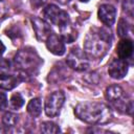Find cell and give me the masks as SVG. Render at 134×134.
Wrapping results in <instances>:
<instances>
[{
	"mask_svg": "<svg viewBox=\"0 0 134 134\" xmlns=\"http://www.w3.org/2000/svg\"><path fill=\"white\" fill-rule=\"evenodd\" d=\"M75 116L90 125H103L112 119V111L109 106L99 102H83L74 108Z\"/></svg>",
	"mask_w": 134,
	"mask_h": 134,
	"instance_id": "1",
	"label": "cell"
},
{
	"mask_svg": "<svg viewBox=\"0 0 134 134\" xmlns=\"http://www.w3.org/2000/svg\"><path fill=\"white\" fill-rule=\"evenodd\" d=\"M111 43L112 35L108 28L94 27L90 29L85 38L84 50L86 54L92 58L102 59L111 47Z\"/></svg>",
	"mask_w": 134,
	"mask_h": 134,
	"instance_id": "2",
	"label": "cell"
},
{
	"mask_svg": "<svg viewBox=\"0 0 134 134\" xmlns=\"http://www.w3.org/2000/svg\"><path fill=\"white\" fill-rule=\"evenodd\" d=\"M15 64L24 72L34 74L38 71L43 61L35 49L25 48L19 50L15 55Z\"/></svg>",
	"mask_w": 134,
	"mask_h": 134,
	"instance_id": "3",
	"label": "cell"
},
{
	"mask_svg": "<svg viewBox=\"0 0 134 134\" xmlns=\"http://www.w3.org/2000/svg\"><path fill=\"white\" fill-rule=\"evenodd\" d=\"M43 14H44V17L53 25L58 26L60 29L65 27L66 25L70 24V21H69V16L68 14L59 8V6L54 5V4H49L47 5L44 10H43Z\"/></svg>",
	"mask_w": 134,
	"mask_h": 134,
	"instance_id": "4",
	"label": "cell"
},
{
	"mask_svg": "<svg viewBox=\"0 0 134 134\" xmlns=\"http://www.w3.org/2000/svg\"><path fill=\"white\" fill-rule=\"evenodd\" d=\"M67 65L76 71H84L87 70L90 62L85 51L81 50L79 47H74L70 50L66 59Z\"/></svg>",
	"mask_w": 134,
	"mask_h": 134,
	"instance_id": "5",
	"label": "cell"
},
{
	"mask_svg": "<svg viewBox=\"0 0 134 134\" xmlns=\"http://www.w3.org/2000/svg\"><path fill=\"white\" fill-rule=\"evenodd\" d=\"M65 102V94L63 91H54L49 96H47L45 100L44 110L47 116L54 117L60 113L61 108L63 107Z\"/></svg>",
	"mask_w": 134,
	"mask_h": 134,
	"instance_id": "6",
	"label": "cell"
},
{
	"mask_svg": "<svg viewBox=\"0 0 134 134\" xmlns=\"http://www.w3.org/2000/svg\"><path fill=\"white\" fill-rule=\"evenodd\" d=\"M128 69H129L128 62L126 60L118 58L111 61V63L108 66V73L111 77L120 80L128 73Z\"/></svg>",
	"mask_w": 134,
	"mask_h": 134,
	"instance_id": "7",
	"label": "cell"
},
{
	"mask_svg": "<svg viewBox=\"0 0 134 134\" xmlns=\"http://www.w3.org/2000/svg\"><path fill=\"white\" fill-rule=\"evenodd\" d=\"M31 24H32V28L35 30L36 37L39 41H46V39L48 38V36L51 34V28L50 25L43 19L38 18V17H32L31 19Z\"/></svg>",
	"mask_w": 134,
	"mask_h": 134,
	"instance_id": "8",
	"label": "cell"
},
{
	"mask_svg": "<svg viewBox=\"0 0 134 134\" xmlns=\"http://www.w3.org/2000/svg\"><path fill=\"white\" fill-rule=\"evenodd\" d=\"M45 42H46L47 49L51 53H53L55 55H63L65 53V50H66L65 42H64V40L62 39L61 36L51 32L48 36V38L46 39Z\"/></svg>",
	"mask_w": 134,
	"mask_h": 134,
	"instance_id": "9",
	"label": "cell"
},
{
	"mask_svg": "<svg viewBox=\"0 0 134 134\" xmlns=\"http://www.w3.org/2000/svg\"><path fill=\"white\" fill-rule=\"evenodd\" d=\"M97 16L99 21L107 27L114 24L116 19V8L111 4H102L98 8Z\"/></svg>",
	"mask_w": 134,
	"mask_h": 134,
	"instance_id": "10",
	"label": "cell"
},
{
	"mask_svg": "<svg viewBox=\"0 0 134 134\" xmlns=\"http://www.w3.org/2000/svg\"><path fill=\"white\" fill-rule=\"evenodd\" d=\"M116 53L119 59L122 60H128L132 57L133 53V42L131 39L128 38H121L119 43L117 44L116 47Z\"/></svg>",
	"mask_w": 134,
	"mask_h": 134,
	"instance_id": "11",
	"label": "cell"
},
{
	"mask_svg": "<svg viewBox=\"0 0 134 134\" xmlns=\"http://www.w3.org/2000/svg\"><path fill=\"white\" fill-rule=\"evenodd\" d=\"M105 96L109 103L115 105L116 103H118L119 100H121L125 97V92L120 86L111 85V86L107 87L106 92H105Z\"/></svg>",
	"mask_w": 134,
	"mask_h": 134,
	"instance_id": "12",
	"label": "cell"
},
{
	"mask_svg": "<svg viewBox=\"0 0 134 134\" xmlns=\"http://www.w3.org/2000/svg\"><path fill=\"white\" fill-rule=\"evenodd\" d=\"M21 82V79L17 75L0 73V89L1 90H12L17 87Z\"/></svg>",
	"mask_w": 134,
	"mask_h": 134,
	"instance_id": "13",
	"label": "cell"
},
{
	"mask_svg": "<svg viewBox=\"0 0 134 134\" xmlns=\"http://www.w3.org/2000/svg\"><path fill=\"white\" fill-rule=\"evenodd\" d=\"M27 112L32 117H38L42 112V103L40 98H32L27 104Z\"/></svg>",
	"mask_w": 134,
	"mask_h": 134,
	"instance_id": "14",
	"label": "cell"
},
{
	"mask_svg": "<svg viewBox=\"0 0 134 134\" xmlns=\"http://www.w3.org/2000/svg\"><path fill=\"white\" fill-rule=\"evenodd\" d=\"M60 30H61V34H62L61 37H62V39L64 40V42H66V43H71V42H73V41L76 39V37H77L76 31L73 29V27H72L70 24L66 25L65 27L61 28Z\"/></svg>",
	"mask_w": 134,
	"mask_h": 134,
	"instance_id": "15",
	"label": "cell"
},
{
	"mask_svg": "<svg viewBox=\"0 0 134 134\" xmlns=\"http://www.w3.org/2000/svg\"><path fill=\"white\" fill-rule=\"evenodd\" d=\"M19 121V115L13 112H6L2 116V124L6 128H14Z\"/></svg>",
	"mask_w": 134,
	"mask_h": 134,
	"instance_id": "16",
	"label": "cell"
},
{
	"mask_svg": "<svg viewBox=\"0 0 134 134\" xmlns=\"http://www.w3.org/2000/svg\"><path fill=\"white\" fill-rule=\"evenodd\" d=\"M41 132L43 133H59L61 132V129L58 125H55L52 121H44L41 124Z\"/></svg>",
	"mask_w": 134,
	"mask_h": 134,
	"instance_id": "17",
	"label": "cell"
},
{
	"mask_svg": "<svg viewBox=\"0 0 134 134\" xmlns=\"http://www.w3.org/2000/svg\"><path fill=\"white\" fill-rule=\"evenodd\" d=\"M9 104L13 109H20L24 105V98L20 93H14L10 97Z\"/></svg>",
	"mask_w": 134,
	"mask_h": 134,
	"instance_id": "18",
	"label": "cell"
},
{
	"mask_svg": "<svg viewBox=\"0 0 134 134\" xmlns=\"http://www.w3.org/2000/svg\"><path fill=\"white\" fill-rule=\"evenodd\" d=\"M129 32V24L125 19H120L117 25V34L120 38H126Z\"/></svg>",
	"mask_w": 134,
	"mask_h": 134,
	"instance_id": "19",
	"label": "cell"
},
{
	"mask_svg": "<svg viewBox=\"0 0 134 134\" xmlns=\"http://www.w3.org/2000/svg\"><path fill=\"white\" fill-rule=\"evenodd\" d=\"M122 7H124V10L126 13H128L130 16L133 15V0H124V3H122Z\"/></svg>",
	"mask_w": 134,
	"mask_h": 134,
	"instance_id": "20",
	"label": "cell"
},
{
	"mask_svg": "<svg viewBox=\"0 0 134 134\" xmlns=\"http://www.w3.org/2000/svg\"><path fill=\"white\" fill-rule=\"evenodd\" d=\"M7 13H8V8H7L6 4L2 0H0V22L5 18Z\"/></svg>",
	"mask_w": 134,
	"mask_h": 134,
	"instance_id": "21",
	"label": "cell"
},
{
	"mask_svg": "<svg viewBox=\"0 0 134 134\" xmlns=\"http://www.w3.org/2000/svg\"><path fill=\"white\" fill-rule=\"evenodd\" d=\"M7 106V96L5 93L0 92V111L4 110Z\"/></svg>",
	"mask_w": 134,
	"mask_h": 134,
	"instance_id": "22",
	"label": "cell"
},
{
	"mask_svg": "<svg viewBox=\"0 0 134 134\" xmlns=\"http://www.w3.org/2000/svg\"><path fill=\"white\" fill-rule=\"evenodd\" d=\"M31 2H32V5L35 6H41L46 2V0H31Z\"/></svg>",
	"mask_w": 134,
	"mask_h": 134,
	"instance_id": "23",
	"label": "cell"
},
{
	"mask_svg": "<svg viewBox=\"0 0 134 134\" xmlns=\"http://www.w3.org/2000/svg\"><path fill=\"white\" fill-rule=\"evenodd\" d=\"M4 51H5V46H4V44L1 42V40H0V57L4 53Z\"/></svg>",
	"mask_w": 134,
	"mask_h": 134,
	"instance_id": "24",
	"label": "cell"
},
{
	"mask_svg": "<svg viewBox=\"0 0 134 134\" xmlns=\"http://www.w3.org/2000/svg\"><path fill=\"white\" fill-rule=\"evenodd\" d=\"M61 4H67V3H69L70 2V0H58Z\"/></svg>",
	"mask_w": 134,
	"mask_h": 134,
	"instance_id": "25",
	"label": "cell"
},
{
	"mask_svg": "<svg viewBox=\"0 0 134 134\" xmlns=\"http://www.w3.org/2000/svg\"><path fill=\"white\" fill-rule=\"evenodd\" d=\"M80 1H81V2H88L89 0H80Z\"/></svg>",
	"mask_w": 134,
	"mask_h": 134,
	"instance_id": "26",
	"label": "cell"
}]
</instances>
